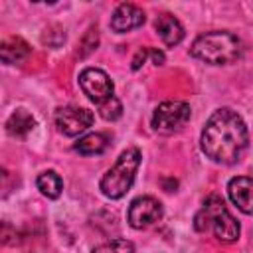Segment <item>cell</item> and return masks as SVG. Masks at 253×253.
Instances as JSON below:
<instances>
[{"label": "cell", "mask_w": 253, "mask_h": 253, "mask_svg": "<svg viewBox=\"0 0 253 253\" xmlns=\"http://www.w3.org/2000/svg\"><path fill=\"white\" fill-rule=\"evenodd\" d=\"M249 144L247 125L241 115L229 107L215 109L204 125L200 146L202 152L217 164H235Z\"/></svg>", "instance_id": "6da1fadb"}, {"label": "cell", "mask_w": 253, "mask_h": 253, "mask_svg": "<svg viewBox=\"0 0 253 253\" xmlns=\"http://www.w3.org/2000/svg\"><path fill=\"white\" fill-rule=\"evenodd\" d=\"M192 117V109L184 101H164L152 113V128L160 134L182 130Z\"/></svg>", "instance_id": "5b68a950"}, {"label": "cell", "mask_w": 253, "mask_h": 253, "mask_svg": "<svg viewBox=\"0 0 253 253\" xmlns=\"http://www.w3.org/2000/svg\"><path fill=\"white\" fill-rule=\"evenodd\" d=\"M93 113L89 109L83 107H75V105H65L59 107L53 115L55 126L61 134L65 136H77L81 132H85L91 125H93Z\"/></svg>", "instance_id": "ba28073f"}, {"label": "cell", "mask_w": 253, "mask_h": 253, "mask_svg": "<svg viewBox=\"0 0 253 253\" xmlns=\"http://www.w3.org/2000/svg\"><path fill=\"white\" fill-rule=\"evenodd\" d=\"M79 85H81V91L87 95V99L91 103H95L97 107L101 103H105L107 99L115 97L113 91H115V85L111 81V77L103 71V69H97V67H87L79 73Z\"/></svg>", "instance_id": "52a82bcc"}, {"label": "cell", "mask_w": 253, "mask_h": 253, "mask_svg": "<svg viewBox=\"0 0 253 253\" xmlns=\"http://www.w3.org/2000/svg\"><path fill=\"white\" fill-rule=\"evenodd\" d=\"M91 253H134V245L128 239H111L93 247Z\"/></svg>", "instance_id": "e0dca14e"}, {"label": "cell", "mask_w": 253, "mask_h": 253, "mask_svg": "<svg viewBox=\"0 0 253 253\" xmlns=\"http://www.w3.org/2000/svg\"><path fill=\"white\" fill-rule=\"evenodd\" d=\"M194 227L200 233H208V231L213 233V237L223 243L237 241L239 231H241L239 221L231 215L225 202L217 194H211L206 198L204 206L200 208V211L194 217Z\"/></svg>", "instance_id": "3957f363"}, {"label": "cell", "mask_w": 253, "mask_h": 253, "mask_svg": "<svg viewBox=\"0 0 253 253\" xmlns=\"http://www.w3.org/2000/svg\"><path fill=\"white\" fill-rule=\"evenodd\" d=\"M146 16H144V10L138 8L136 4H130V2H125V4H119L117 10L113 12L111 16V30L117 32V34H126L130 30H136L144 24Z\"/></svg>", "instance_id": "9c48e42d"}, {"label": "cell", "mask_w": 253, "mask_h": 253, "mask_svg": "<svg viewBox=\"0 0 253 253\" xmlns=\"http://www.w3.org/2000/svg\"><path fill=\"white\" fill-rule=\"evenodd\" d=\"M227 196L245 215H253V178L235 176L227 182Z\"/></svg>", "instance_id": "30bf717a"}, {"label": "cell", "mask_w": 253, "mask_h": 253, "mask_svg": "<svg viewBox=\"0 0 253 253\" xmlns=\"http://www.w3.org/2000/svg\"><path fill=\"white\" fill-rule=\"evenodd\" d=\"M154 30L160 36V40L164 42V45H168V47H174L184 40V26L180 24L178 18H174L168 12H164L156 18Z\"/></svg>", "instance_id": "8fae6325"}, {"label": "cell", "mask_w": 253, "mask_h": 253, "mask_svg": "<svg viewBox=\"0 0 253 253\" xmlns=\"http://www.w3.org/2000/svg\"><path fill=\"white\" fill-rule=\"evenodd\" d=\"M148 59H152V63L154 65H162L164 63V53L160 51V49H156V47H142V49H138L136 51V55L132 57V69L136 71V69H140Z\"/></svg>", "instance_id": "2e32d148"}, {"label": "cell", "mask_w": 253, "mask_h": 253, "mask_svg": "<svg viewBox=\"0 0 253 253\" xmlns=\"http://www.w3.org/2000/svg\"><path fill=\"white\" fill-rule=\"evenodd\" d=\"M32 53V47L26 40H22L20 36H12L6 38L0 45V57L6 65H14V63H22L24 59H28V55Z\"/></svg>", "instance_id": "7c38bea8"}, {"label": "cell", "mask_w": 253, "mask_h": 253, "mask_svg": "<svg viewBox=\"0 0 253 253\" xmlns=\"http://www.w3.org/2000/svg\"><path fill=\"white\" fill-rule=\"evenodd\" d=\"M36 186H38V190H40L45 198H49V200L59 198V196H61V190H63V182H61L59 174L53 172V170L42 172V174L38 176V180H36Z\"/></svg>", "instance_id": "9a60e30c"}, {"label": "cell", "mask_w": 253, "mask_h": 253, "mask_svg": "<svg viewBox=\"0 0 253 253\" xmlns=\"http://www.w3.org/2000/svg\"><path fill=\"white\" fill-rule=\"evenodd\" d=\"M164 215L162 204L152 198V196H138L130 202L128 211H126V221L134 229H146L160 221Z\"/></svg>", "instance_id": "8992f818"}, {"label": "cell", "mask_w": 253, "mask_h": 253, "mask_svg": "<svg viewBox=\"0 0 253 253\" xmlns=\"http://www.w3.org/2000/svg\"><path fill=\"white\" fill-rule=\"evenodd\" d=\"M99 115L105 119V121H117L121 115H123V105L117 97H111L107 99L105 103L99 105Z\"/></svg>", "instance_id": "ac0fdd59"}, {"label": "cell", "mask_w": 253, "mask_h": 253, "mask_svg": "<svg viewBox=\"0 0 253 253\" xmlns=\"http://www.w3.org/2000/svg\"><path fill=\"white\" fill-rule=\"evenodd\" d=\"M190 53L208 65H229L243 55V42L227 30H213L198 36Z\"/></svg>", "instance_id": "7a4b0ae2"}, {"label": "cell", "mask_w": 253, "mask_h": 253, "mask_svg": "<svg viewBox=\"0 0 253 253\" xmlns=\"http://www.w3.org/2000/svg\"><path fill=\"white\" fill-rule=\"evenodd\" d=\"M97 43H99L97 28H89V30H87V34L83 36L81 43H79V57H87L93 49H97Z\"/></svg>", "instance_id": "d6986e66"}, {"label": "cell", "mask_w": 253, "mask_h": 253, "mask_svg": "<svg viewBox=\"0 0 253 253\" xmlns=\"http://www.w3.org/2000/svg\"><path fill=\"white\" fill-rule=\"evenodd\" d=\"M138 166H140V150L136 146L123 150L119 154L117 162L103 174V178L99 182L101 194L105 198H111V200L123 198L130 190Z\"/></svg>", "instance_id": "277c9868"}, {"label": "cell", "mask_w": 253, "mask_h": 253, "mask_svg": "<svg viewBox=\"0 0 253 253\" xmlns=\"http://www.w3.org/2000/svg\"><path fill=\"white\" fill-rule=\"evenodd\" d=\"M34 128H36V119L26 109H16L8 117V121H6L8 134L10 136H16V138H26Z\"/></svg>", "instance_id": "4fadbf2b"}, {"label": "cell", "mask_w": 253, "mask_h": 253, "mask_svg": "<svg viewBox=\"0 0 253 253\" xmlns=\"http://www.w3.org/2000/svg\"><path fill=\"white\" fill-rule=\"evenodd\" d=\"M109 146V140L103 132H91V134H85L81 136L75 144H73V150L83 154V156H93V154H101L105 152V148Z\"/></svg>", "instance_id": "5bb4252c"}]
</instances>
